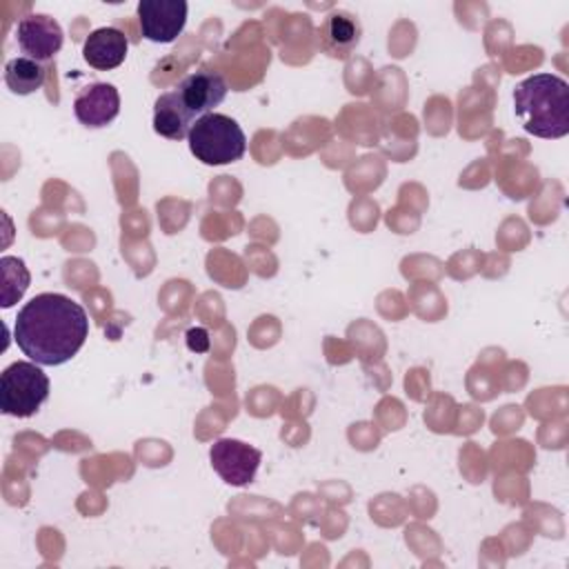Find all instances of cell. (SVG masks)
<instances>
[{"label":"cell","instance_id":"1","mask_svg":"<svg viewBox=\"0 0 569 569\" xmlns=\"http://www.w3.org/2000/svg\"><path fill=\"white\" fill-rule=\"evenodd\" d=\"M89 336L87 311L62 293H38L18 311L13 338L20 351L40 367L71 360Z\"/></svg>","mask_w":569,"mask_h":569},{"label":"cell","instance_id":"2","mask_svg":"<svg viewBox=\"0 0 569 569\" xmlns=\"http://www.w3.org/2000/svg\"><path fill=\"white\" fill-rule=\"evenodd\" d=\"M513 113L536 138L556 140L569 133V84L556 73H536L513 89Z\"/></svg>","mask_w":569,"mask_h":569},{"label":"cell","instance_id":"3","mask_svg":"<svg viewBox=\"0 0 569 569\" xmlns=\"http://www.w3.org/2000/svg\"><path fill=\"white\" fill-rule=\"evenodd\" d=\"M189 149L202 164L218 167L236 162L247 151V138L240 124L224 113H207L200 116L189 136Z\"/></svg>","mask_w":569,"mask_h":569},{"label":"cell","instance_id":"4","mask_svg":"<svg viewBox=\"0 0 569 569\" xmlns=\"http://www.w3.org/2000/svg\"><path fill=\"white\" fill-rule=\"evenodd\" d=\"M49 398V378L36 362L16 360L0 376V409L7 416L29 418Z\"/></svg>","mask_w":569,"mask_h":569},{"label":"cell","instance_id":"5","mask_svg":"<svg viewBox=\"0 0 569 569\" xmlns=\"http://www.w3.org/2000/svg\"><path fill=\"white\" fill-rule=\"evenodd\" d=\"M213 471L231 487H244L253 482L260 467V451L236 438H220L209 449Z\"/></svg>","mask_w":569,"mask_h":569},{"label":"cell","instance_id":"6","mask_svg":"<svg viewBox=\"0 0 569 569\" xmlns=\"http://www.w3.org/2000/svg\"><path fill=\"white\" fill-rule=\"evenodd\" d=\"M187 9L184 0H140L138 22L142 36L158 44L173 42L184 29Z\"/></svg>","mask_w":569,"mask_h":569},{"label":"cell","instance_id":"7","mask_svg":"<svg viewBox=\"0 0 569 569\" xmlns=\"http://www.w3.org/2000/svg\"><path fill=\"white\" fill-rule=\"evenodd\" d=\"M62 40V27L47 13H27L16 24V42L31 60H51L60 51Z\"/></svg>","mask_w":569,"mask_h":569},{"label":"cell","instance_id":"8","mask_svg":"<svg viewBox=\"0 0 569 569\" xmlns=\"http://www.w3.org/2000/svg\"><path fill=\"white\" fill-rule=\"evenodd\" d=\"M362 27L358 18L345 9L329 11L318 27V47L333 60H347L360 44Z\"/></svg>","mask_w":569,"mask_h":569},{"label":"cell","instance_id":"9","mask_svg":"<svg viewBox=\"0 0 569 569\" xmlns=\"http://www.w3.org/2000/svg\"><path fill=\"white\" fill-rule=\"evenodd\" d=\"M73 113L78 122L89 129L107 127L120 113V93L109 82H91L78 91Z\"/></svg>","mask_w":569,"mask_h":569},{"label":"cell","instance_id":"10","mask_svg":"<svg viewBox=\"0 0 569 569\" xmlns=\"http://www.w3.org/2000/svg\"><path fill=\"white\" fill-rule=\"evenodd\" d=\"M176 91L180 93L182 102L198 120L200 116L213 113V107H218L227 98L229 87H227V80L222 78V73L211 71V69H200V71H193L187 78H182L180 84L176 87Z\"/></svg>","mask_w":569,"mask_h":569},{"label":"cell","instance_id":"11","mask_svg":"<svg viewBox=\"0 0 569 569\" xmlns=\"http://www.w3.org/2000/svg\"><path fill=\"white\" fill-rule=\"evenodd\" d=\"M129 40L116 27H100L91 31L82 44V58L98 71H111L127 58Z\"/></svg>","mask_w":569,"mask_h":569},{"label":"cell","instance_id":"12","mask_svg":"<svg viewBox=\"0 0 569 569\" xmlns=\"http://www.w3.org/2000/svg\"><path fill=\"white\" fill-rule=\"evenodd\" d=\"M193 120L196 116L187 109L176 89L158 96L153 104V131L158 136L169 140H182L189 136Z\"/></svg>","mask_w":569,"mask_h":569},{"label":"cell","instance_id":"13","mask_svg":"<svg viewBox=\"0 0 569 569\" xmlns=\"http://www.w3.org/2000/svg\"><path fill=\"white\" fill-rule=\"evenodd\" d=\"M44 78H47L44 64L38 60H31L27 56L9 60L4 67V82H7L9 91L18 93V96H29V93L38 91L42 87Z\"/></svg>","mask_w":569,"mask_h":569},{"label":"cell","instance_id":"14","mask_svg":"<svg viewBox=\"0 0 569 569\" xmlns=\"http://www.w3.org/2000/svg\"><path fill=\"white\" fill-rule=\"evenodd\" d=\"M0 271H2V307H11L22 298V293L29 287V271L20 258L4 256L0 260Z\"/></svg>","mask_w":569,"mask_h":569}]
</instances>
